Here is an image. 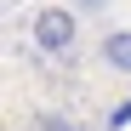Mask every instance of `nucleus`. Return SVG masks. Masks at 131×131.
Masks as SVG:
<instances>
[{
  "instance_id": "4",
  "label": "nucleus",
  "mask_w": 131,
  "mask_h": 131,
  "mask_svg": "<svg viewBox=\"0 0 131 131\" xmlns=\"http://www.w3.org/2000/svg\"><path fill=\"white\" fill-rule=\"evenodd\" d=\"M69 6H74L80 17H103V12H114V0H69Z\"/></svg>"
},
{
  "instance_id": "3",
  "label": "nucleus",
  "mask_w": 131,
  "mask_h": 131,
  "mask_svg": "<svg viewBox=\"0 0 131 131\" xmlns=\"http://www.w3.org/2000/svg\"><path fill=\"white\" fill-rule=\"evenodd\" d=\"M34 131H85L74 114H63V108H46V114H34Z\"/></svg>"
},
{
  "instance_id": "5",
  "label": "nucleus",
  "mask_w": 131,
  "mask_h": 131,
  "mask_svg": "<svg viewBox=\"0 0 131 131\" xmlns=\"http://www.w3.org/2000/svg\"><path fill=\"white\" fill-rule=\"evenodd\" d=\"M125 125H131V97H125V103L114 108V114H108V120H103V131H125Z\"/></svg>"
},
{
  "instance_id": "2",
  "label": "nucleus",
  "mask_w": 131,
  "mask_h": 131,
  "mask_svg": "<svg viewBox=\"0 0 131 131\" xmlns=\"http://www.w3.org/2000/svg\"><path fill=\"white\" fill-rule=\"evenodd\" d=\"M97 63L108 74H131V29H108L97 40Z\"/></svg>"
},
{
  "instance_id": "1",
  "label": "nucleus",
  "mask_w": 131,
  "mask_h": 131,
  "mask_svg": "<svg viewBox=\"0 0 131 131\" xmlns=\"http://www.w3.org/2000/svg\"><path fill=\"white\" fill-rule=\"evenodd\" d=\"M29 34H34V51L69 57V51L80 46V12H74V6H40L34 23H29Z\"/></svg>"
}]
</instances>
